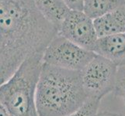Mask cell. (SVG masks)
<instances>
[{
  "mask_svg": "<svg viewBox=\"0 0 125 116\" xmlns=\"http://www.w3.org/2000/svg\"><path fill=\"white\" fill-rule=\"evenodd\" d=\"M58 33L32 0H0V85Z\"/></svg>",
  "mask_w": 125,
  "mask_h": 116,
  "instance_id": "6da1fadb",
  "label": "cell"
},
{
  "mask_svg": "<svg viewBox=\"0 0 125 116\" xmlns=\"http://www.w3.org/2000/svg\"><path fill=\"white\" fill-rule=\"evenodd\" d=\"M80 71L43 63L36 91L39 116H66L87 101Z\"/></svg>",
  "mask_w": 125,
  "mask_h": 116,
  "instance_id": "7a4b0ae2",
  "label": "cell"
},
{
  "mask_svg": "<svg viewBox=\"0 0 125 116\" xmlns=\"http://www.w3.org/2000/svg\"><path fill=\"white\" fill-rule=\"evenodd\" d=\"M44 52L31 55L6 82L0 85V101L10 116H39L36 91Z\"/></svg>",
  "mask_w": 125,
  "mask_h": 116,
  "instance_id": "3957f363",
  "label": "cell"
},
{
  "mask_svg": "<svg viewBox=\"0 0 125 116\" xmlns=\"http://www.w3.org/2000/svg\"><path fill=\"white\" fill-rule=\"evenodd\" d=\"M118 67L110 61L96 54L80 71L81 79L88 98L101 101L117 84Z\"/></svg>",
  "mask_w": 125,
  "mask_h": 116,
  "instance_id": "277c9868",
  "label": "cell"
},
{
  "mask_svg": "<svg viewBox=\"0 0 125 116\" xmlns=\"http://www.w3.org/2000/svg\"><path fill=\"white\" fill-rule=\"evenodd\" d=\"M95 55L93 51L85 50L58 33L46 47L43 62L63 69L81 71Z\"/></svg>",
  "mask_w": 125,
  "mask_h": 116,
  "instance_id": "5b68a950",
  "label": "cell"
},
{
  "mask_svg": "<svg viewBox=\"0 0 125 116\" xmlns=\"http://www.w3.org/2000/svg\"><path fill=\"white\" fill-rule=\"evenodd\" d=\"M58 33L76 45L93 52L99 39L94 19L83 11L70 9L60 26Z\"/></svg>",
  "mask_w": 125,
  "mask_h": 116,
  "instance_id": "8992f818",
  "label": "cell"
},
{
  "mask_svg": "<svg viewBox=\"0 0 125 116\" xmlns=\"http://www.w3.org/2000/svg\"><path fill=\"white\" fill-rule=\"evenodd\" d=\"M94 53L109 60L118 67L125 66V33L99 37Z\"/></svg>",
  "mask_w": 125,
  "mask_h": 116,
  "instance_id": "52a82bcc",
  "label": "cell"
},
{
  "mask_svg": "<svg viewBox=\"0 0 125 116\" xmlns=\"http://www.w3.org/2000/svg\"><path fill=\"white\" fill-rule=\"evenodd\" d=\"M99 37L125 33V6L94 19Z\"/></svg>",
  "mask_w": 125,
  "mask_h": 116,
  "instance_id": "ba28073f",
  "label": "cell"
},
{
  "mask_svg": "<svg viewBox=\"0 0 125 116\" xmlns=\"http://www.w3.org/2000/svg\"><path fill=\"white\" fill-rule=\"evenodd\" d=\"M41 16L58 29L70 11L64 0H32Z\"/></svg>",
  "mask_w": 125,
  "mask_h": 116,
  "instance_id": "9c48e42d",
  "label": "cell"
},
{
  "mask_svg": "<svg viewBox=\"0 0 125 116\" xmlns=\"http://www.w3.org/2000/svg\"><path fill=\"white\" fill-rule=\"evenodd\" d=\"M125 6V0H84L83 12L95 19Z\"/></svg>",
  "mask_w": 125,
  "mask_h": 116,
  "instance_id": "30bf717a",
  "label": "cell"
},
{
  "mask_svg": "<svg viewBox=\"0 0 125 116\" xmlns=\"http://www.w3.org/2000/svg\"><path fill=\"white\" fill-rule=\"evenodd\" d=\"M100 102L99 100L88 98L80 108L66 116H96Z\"/></svg>",
  "mask_w": 125,
  "mask_h": 116,
  "instance_id": "8fae6325",
  "label": "cell"
},
{
  "mask_svg": "<svg viewBox=\"0 0 125 116\" xmlns=\"http://www.w3.org/2000/svg\"><path fill=\"white\" fill-rule=\"evenodd\" d=\"M124 88H125V66L118 67L117 84H116V88L114 90L115 94L119 97Z\"/></svg>",
  "mask_w": 125,
  "mask_h": 116,
  "instance_id": "7c38bea8",
  "label": "cell"
},
{
  "mask_svg": "<svg viewBox=\"0 0 125 116\" xmlns=\"http://www.w3.org/2000/svg\"><path fill=\"white\" fill-rule=\"evenodd\" d=\"M64 2L72 10L83 11L84 0H64Z\"/></svg>",
  "mask_w": 125,
  "mask_h": 116,
  "instance_id": "4fadbf2b",
  "label": "cell"
},
{
  "mask_svg": "<svg viewBox=\"0 0 125 116\" xmlns=\"http://www.w3.org/2000/svg\"><path fill=\"white\" fill-rule=\"evenodd\" d=\"M96 116H124L122 114L116 113V112H110V111H103V112L98 113Z\"/></svg>",
  "mask_w": 125,
  "mask_h": 116,
  "instance_id": "5bb4252c",
  "label": "cell"
},
{
  "mask_svg": "<svg viewBox=\"0 0 125 116\" xmlns=\"http://www.w3.org/2000/svg\"><path fill=\"white\" fill-rule=\"evenodd\" d=\"M0 116H10L6 107L4 106L1 101H0Z\"/></svg>",
  "mask_w": 125,
  "mask_h": 116,
  "instance_id": "9a60e30c",
  "label": "cell"
},
{
  "mask_svg": "<svg viewBox=\"0 0 125 116\" xmlns=\"http://www.w3.org/2000/svg\"><path fill=\"white\" fill-rule=\"evenodd\" d=\"M119 97H120V98H122L124 100V101H125V88L124 89V91L121 92V94H120V96Z\"/></svg>",
  "mask_w": 125,
  "mask_h": 116,
  "instance_id": "2e32d148",
  "label": "cell"
}]
</instances>
